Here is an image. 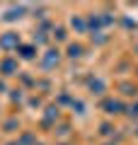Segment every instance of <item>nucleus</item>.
Segmentation results:
<instances>
[{"mask_svg":"<svg viewBox=\"0 0 138 145\" xmlns=\"http://www.w3.org/2000/svg\"><path fill=\"white\" fill-rule=\"evenodd\" d=\"M68 51H70L68 56H73V58H75V56H82V46H78V44H73V46L68 48Z\"/></svg>","mask_w":138,"mask_h":145,"instance_id":"obj_3","label":"nucleus"},{"mask_svg":"<svg viewBox=\"0 0 138 145\" xmlns=\"http://www.w3.org/2000/svg\"><path fill=\"white\" fill-rule=\"evenodd\" d=\"M22 56H24V58H32V56H34V48H32V46H22Z\"/></svg>","mask_w":138,"mask_h":145,"instance_id":"obj_4","label":"nucleus"},{"mask_svg":"<svg viewBox=\"0 0 138 145\" xmlns=\"http://www.w3.org/2000/svg\"><path fill=\"white\" fill-rule=\"evenodd\" d=\"M17 46H20V36H17L15 31H7V34L0 36V48L10 51V48H17Z\"/></svg>","mask_w":138,"mask_h":145,"instance_id":"obj_1","label":"nucleus"},{"mask_svg":"<svg viewBox=\"0 0 138 145\" xmlns=\"http://www.w3.org/2000/svg\"><path fill=\"white\" fill-rule=\"evenodd\" d=\"M3 70H5V75H12L10 70H15V63H12L10 58H7V61H3Z\"/></svg>","mask_w":138,"mask_h":145,"instance_id":"obj_2","label":"nucleus"}]
</instances>
